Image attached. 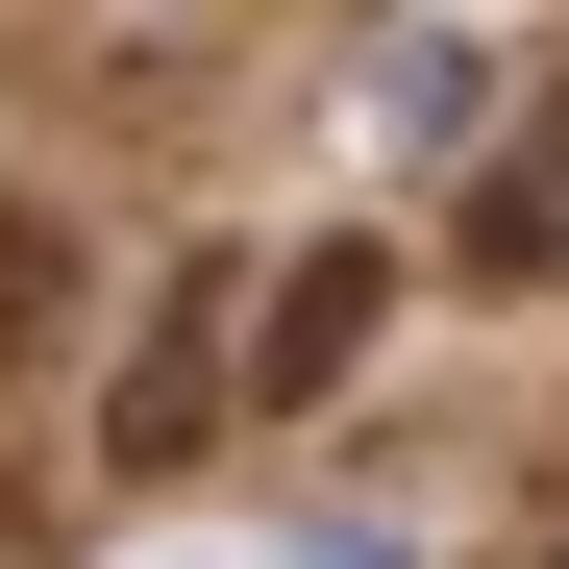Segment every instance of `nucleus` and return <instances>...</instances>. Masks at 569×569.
I'll return each instance as SVG.
<instances>
[{"mask_svg": "<svg viewBox=\"0 0 569 569\" xmlns=\"http://www.w3.org/2000/svg\"><path fill=\"white\" fill-rule=\"evenodd\" d=\"M248 272H272V248H173V272H149L124 397H100V470H199V446L248 421Z\"/></svg>", "mask_w": 569, "mask_h": 569, "instance_id": "nucleus-1", "label": "nucleus"}, {"mask_svg": "<svg viewBox=\"0 0 569 569\" xmlns=\"http://www.w3.org/2000/svg\"><path fill=\"white\" fill-rule=\"evenodd\" d=\"M371 298H397L371 248H272V272H248V421L347 397V371H371Z\"/></svg>", "mask_w": 569, "mask_h": 569, "instance_id": "nucleus-2", "label": "nucleus"}, {"mask_svg": "<svg viewBox=\"0 0 569 569\" xmlns=\"http://www.w3.org/2000/svg\"><path fill=\"white\" fill-rule=\"evenodd\" d=\"M470 272H496V298H545L569 272V74H520V124L470 149V223H446Z\"/></svg>", "mask_w": 569, "mask_h": 569, "instance_id": "nucleus-3", "label": "nucleus"}, {"mask_svg": "<svg viewBox=\"0 0 569 569\" xmlns=\"http://www.w3.org/2000/svg\"><path fill=\"white\" fill-rule=\"evenodd\" d=\"M470 124H496V50H470V26H397V50H371V149H470Z\"/></svg>", "mask_w": 569, "mask_h": 569, "instance_id": "nucleus-4", "label": "nucleus"}, {"mask_svg": "<svg viewBox=\"0 0 569 569\" xmlns=\"http://www.w3.org/2000/svg\"><path fill=\"white\" fill-rule=\"evenodd\" d=\"M50 298H74V223H50V199H0V371L50 347Z\"/></svg>", "mask_w": 569, "mask_h": 569, "instance_id": "nucleus-5", "label": "nucleus"}]
</instances>
